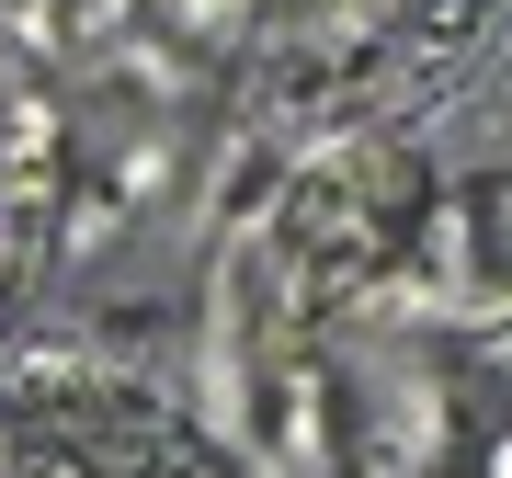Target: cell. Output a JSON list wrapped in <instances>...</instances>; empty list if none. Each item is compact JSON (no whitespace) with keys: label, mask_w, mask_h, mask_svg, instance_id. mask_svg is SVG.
Instances as JSON below:
<instances>
[{"label":"cell","mask_w":512,"mask_h":478,"mask_svg":"<svg viewBox=\"0 0 512 478\" xmlns=\"http://www.w3.org/2000/svg\"><path fill=\"white\" fill-rule=\"evenodd\" d=\"M467 217H478V262H490V274L512 285V183H490V194L467 205Z\"/></svg>","instance_id":"cell-1"},{"label":"cell","mask_w":512,"mask_h":478,"mask_svg":"<svg viewBox=\"0 0 512 478\" xmlns=\"http://www.w3.org/2000/svg\"><path fill=\"white\" fill-rule=\"evenodd\" d=\"M478 478H512V422H501L490 444H478Z\"/></svg>","instance_id":"cell-2"}]
</instances>
